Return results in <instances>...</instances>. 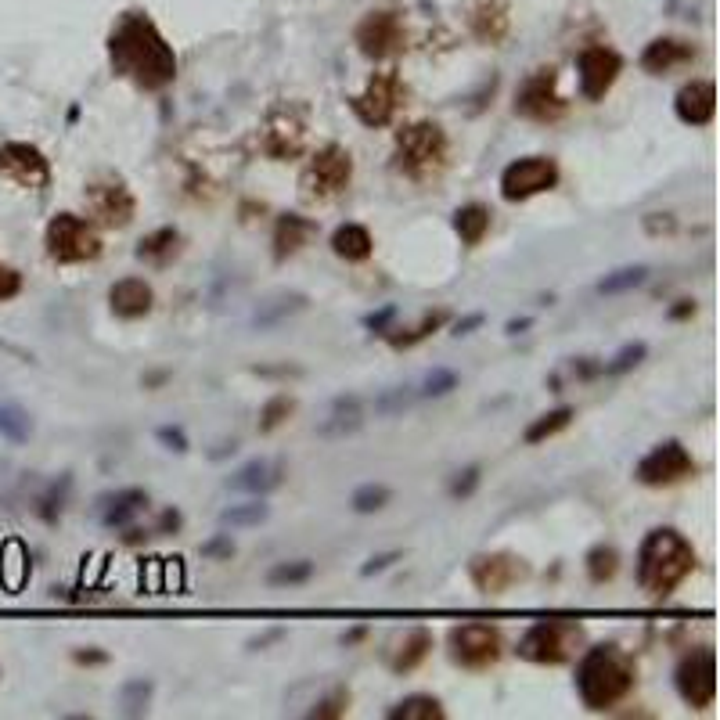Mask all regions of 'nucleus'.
I'll use <instances>...</instances> for the list:
<instances>
[{
  "mask_svg": "<svg viewBox=\"0 0 720 720\" xmlns=\"http://www.w3.org/2000/svg\"><path fill=\"white\" fill-rule=\"evenodd\" d=\"M112 72L141 90H166L177 80V51L162 29L141 11H126L108 33Z\"/></svg>",
  "mask_w": 720,
  "mask_h": 720,
  "instance_id": "obj_1",
  "label": "nucleus"
},
{
  "mask_svg": "<svg viewBox=\"0 0 720 720\" xmlns=\"http://www.w3.org/2000/svg\"><path fill=\"white\" fill-rule=\"evenodd\" d=\"M638 684V663L620 645H591L576 663V695L587 710L602 713L623 702Z\"/></svg>",
  "mask_w": 720,
  "mask_h": 720,
  "instance_id": "obj_2",
  "label": "nucleus"
},
{
  "mask_svg": "<svg viewBox=\"0 0 720 720\" xmlns=\"http://www.w3.org/2000/svg\"><path fill=\"white\" fill-rule=\"evenodd\" d=\"M692 573L695 548L684 533L670 530V526H656L645 533L638 558H634V576H638L641 591H648L652 598H670Z\"/></svg>",
  "mask_w": 720,
  "mask_h": 720,
  "instance_id": "obj_3",
  "label": "nucleus"
},
{
  "mask_svg": "<svg viewBox=\"0 0 720 720\" xmlns=\"http://www.w3.org/2000/svg\"><path fill=\"white\" fill-rule=\"evenodd\" d=\"M587 645V630L573 616H548L537 620L533 627H526V634L519 638L515 652L526 663L537 666H562L569 659H576Z\"/></svg>",
  "mask_w": 720,
  "mask_h": 720,
  "instance_id": "obj_4",
  "label": "nucleus"
},
{
  "mask_svg": "<svg viewBox=\"0 0 720 720\" xmlns=\"http://www.w3.org/2000/svg\"><path fill=\"white\" fill-rule=\"evenodd\" d=\"M450 137L440 123L418 119L396 130V170L411 180H429L447 166Z\"/></svg>",
  "mask_w": 720,
  "mask_h": 720,
  "instance_id": "obj_5",
  "label": "nucleus"
},
{
  "mask_svg": "<svg viewBox=\"0 0 720 720\" xmlns=\"http://www.w3.org/2000/svg\"><path fill=\"white\" fill-rule=\"evenodd\" d=\"M353 180V155L342 144L328 141L321 144L310 159H306L303 173H299V195L306 202H328V198L342 195Z\"/></svg>",
  "mask_w": 720,
  "mask_h": 720,
  "instance_id": "obj_6",
  "label": "nucleus"
},
{
  "mask_svg": "<svg viewBox=\"0 0 720 720\" xmlns=\"http://www.w3.org/2000/svg\"><path fill=\"white\" fill-rule=\"evenodd\" d=\"M44 249L54 263H90L101 256L105 242L87 216L58 213L51 216V224L44 231Z\"/></svg>",
  "mask_w": 720,
  "mask_h": 720,
  "instance_id": "obj_7",
  "label": "nucleus"
},
{
  "mask_svg": "<svg viewBox=\"0 0 720 720\" xmlns=\"http://www.w3.org/2000/svg\"><path fill=\"white\" fill-rule=\"evenodd\" d=\"M83 206L90 213V224L119 231L137 216V198L134 191L126 188V180L116 173H101L83 188Z\"/></svg>",
  "mask_w": 720,
  "mask_h": 720,
  "instance_id": "obj_8",
  "label": "nucleus"
},
{
  "mask_svg": "<svg viewBox=\"0 0 720 720\" xmlns=\"http://www.w3.org/2000/svg\"><path fill=\"white\" fill-rule=\"evenodd\" d=\"M306 130H310V123H306V112L299 105H288V101H281V105H274L263 116L260 123V148L267 159L274 162H288V159H299V155L306 152Z\"/></svg>",
  "mask_w": 720,
  "mask_h": 720,
  "instance_id": "obj_9",
  "label": "nucleus"
},
{
  "mask_svg": "<svg viewBox=\"0 0 720 720\" xmlns=\"http://www.w3.org/2000/svg\"><path fill=\"white\" fill-rule=\"evenodd\" d=\"M674 688L684 706L692 710H710L717 702V652L710 645H699L684 652L674 666Z\"/></svg>",
  "mask_w": 720,
  "mask_h": 720,
  "instance_id": "obj_10",
  "label": "nucleus"
},
{
  "mask_svg": "<svg viewBox=\"0 0 720 720\" xmlns=\"http://www.w3.org/2000/svg\"><path fill=\"white\" fill-rule=\"evenodd\" d=\"M404 98H407L404 76L396 69H382L371 76L368 87L360 90V94H353L350 108L364 126H389L396 119V112H400V105H404Z\"/></svg>",
  "mask_w": 720,
  "mask_h": 720,
  "instance_id": "obj_11",
  "label": "nucleus"
},
{
  "mask_svg": "<svg viewBox=\"0 0 720 720\" xmlns=\"http://www.w3.org/2000/svg\"><path fill=\"white\" fill-rule=\"evenodd\" d=\"M569 112V101L558 94V72L551 69H533L526 80L515 90V116L530 119V123H558Z\"/></svg>",
  "mask_w": 720,
  "mask_h": 720,
  "instance_id": "obj_12",
  "label": "nucleus"
},
{
  "mask_svg": "<svg viewBox=\"0 0 720 720\" xmlns=\"http://www.w3.org/2000/svg\"><path fill=\"white\" fill-rule=\"evenodd\" d=\"M447 648L450 659L461 666V670H490V666L501 659L504 652V634L494 623H461L447 634Z\"/></svg>",
  "mask_w": 720,
  "mask_h": 720,
  "instance_id": "obj_13",
  "label": "nucleus"
},
{
  "mask_svg": "<svg viewBox=\"0 0 720 720\" xmlns=\"http://www.w3.org/2000/svg\"><path fill=\"white\" fill-rule=\"evenodd\" d=\"M562 170L551 155H522L501 170V198L504 202H530L544 191L558 188Z\"/></svg>",
  "mask_w": 720,
  "mask_h": 720,
  "instance_id": "obj_14",
  "label": "nucleus"
},
{
  "mask_svg": "<svg viewBox=\"0 0 720 720\" xmlns=\"http://www.w3.org/2000/svg\"><path fill=\"white\" fill-rule=\"evenodd\" d=\"M695 468L699 465H695V458L681 440H663L634 465V479L641 486H674L695 476Z\"/></svg>",
  "mask_w": 720,
  "mask_h": 720,
  "instance_id": "obj_15",
  "label": "nucleus"
},
{
  "mask_svg": "<svg viewBox=\"0 0 720 720\" xmlns=\"http://www.w3.org/2000/svg\"><path fill=\"white\" fill-rule=\"evenodd\" d=\"M353 44L364 58L371 62H382V58H396V54L407 47V26L404 18L396 11H371V15L360 18L357 33H353Z\"/></svg>",
  "mask_w": 720,
  "mask_h": 720,
  "instance_id": "obj_16",
  "label": "nucleus"
},
{
  "mask_svg": "<svg viewBox=\"0 0 720 720\" xmlns=\"http://www.w3.org/2000/svg\"><path fill=\"white\" fill-rule=\"evenodd\" d=\"M623 72L620 51H612L605 44H591L576 54V80H580V94L587 101H602Z\"/></svg>",
  "mask_w": 720,
  "mask_h": 720,
  "instance_id": "obj_17",
  "label": "nucleus"
},
{
  "mask_svg": "<svg viewBox=\"0 0 720 720\" xmlns=\"http://www.w3.org/2000/svg\"><path fill=\"white\" fill-rule=\"evenodd\" d=\"M0 177L15 180L18 188L44 191L51 184V162L47 155L29 141H8L0 144Z\"/></svg>",
  "mask_w": 720,
  "mask_h": 720,
  "instance_id": "obj_18",
  "label": "nucleus"
},
{
  "mask_svg": "<svg viewBox=\"0 0 720 720\" xmlns=\"http://www.w3.org/2000/svg\"><path fill=\"white\" fill-rule=\"evenodd\" d=\"M526 573H530L526 562L512 551H490V555H476L468 562V576L483 594H504L508 587L526 580Z\"/></svg>",
  "mask_w": 720,
  "mask_h": 720,
  "instance_id": "obj_19",
  "label": "nucleus"
},
{
  "mask_svg": "<svg viewBox=\"0 0 720 720\" xmlns=\"http://www.w3.org/2000/svg\"><path fill=\"white\" fill-rule=\"evenodd\" d=\"M285 476L288 468L281 458H252L227 479V490H238V494H249V497H267L285 483Z\"/></svg>",
  "mask_w": 720,
  "mask_h": 720,
  "instance_id": "obj_20",
  "label": "nucleus"
},
{
  "mask_svg": "<svg viewBox=\"0 0 720 720\" xmlns=\"http://www.w3.org/2000/svg\"><path fill=\"white\" fill-rule=\"evenodd\" d=\"M674 116L684 126H710L713 116H717V87H713V80L684 83L674 98Z\"/></svg>",
  "mask_w": 720,
  "mask_h": 720,
  "instance_id": "obj_21",
  "label": "nucleus"
},
{
  "mask_svg": "<svg viewBox=\"0 0 720 720\" xmlns=\"http://www.w3.org/2000/svg\"><path fill=\"white\" fill-rule=\"evenodd\" d=\"M695 54L699 51H695L692 40H681V36H656V40L641 51V69H645L648 76H666V72L692 65Z\"/></svg>",
  "mask_w": 720,
  "mask_h": 720,
  "instance_id": "obj_22",
  "label": "nucleus"
},
{
  "mask_svg": "<svg viewBox=\"0 0 720 720\" xmlns=\"http://www.w3.org/2000/svg\"><path fill=\"white\" fill-rule=\"evenodd\" d=\"M152 306L155 292L144 278H119L116 285L108 288V310L119 321H141V317L152 314Z\"/></svg>",
  "mask_w": 720,
  "mask_h": 720,
  "instance_id": "obj_23",
  "label": "nucleus"
},
{
  "mask_svg": "<svg viewBox=\"0 0 720 720\" xmlns=\"http://www.w3.org/2000/svg\"><path fill=\"white\" fill-rule=\"evenodd\" d=\"M148 504H152L148 490H141V486H123V490H116V494L101 497L98 519H101V526H108V530H116V526H130L137 515L148 512Z\"/></svg>",
  "mask_w": 720,
  "mask_h": 720,
  "instance_id": "obj_24",
  "label": "nucleus"
},
{
  "mask_svg": "<svg viewBox=\"0 0 720 720\" xmlns=\"http://www.w3.org/2000/svg\"><path fill=\"white\" fill-rule=\"evenodd\" d=\"M364 425V400L357 393H342L332 400L328 414L317 422V436L321 440H346Z\"/></svg>",
  "mask_w": 720,
  "mask_h": 720,
  "instance_id": "obj_25",
  "label": "nucleus"
},
{
  "mask_svg": "<svg viewBox=\"0 0 720 720\" xmlns=\"http://www.w3.org/2000/svg\"><path fill=\"white\" fill-rule=\"evenodd\" d=\"M317 234V220L299 213H281L274 220V234H270V245H274V260L285 263L288 256H296L299 249L310 245V238Z\"/></svg>",
  "mask_w": 720,
  "mask_h": 720,
  "instance_id": "obj_26",
  "label": "nucleus"
},
{
  "mask_svg": "<svg viewBox=\"0 0 720 720\" xmlns=\"http://www.w3.org/2000/svg\"><path fill=\"white\" fill-rule=\"evenodd\" d=\"M468 26H472V36L483 40V44H501L508 29H512L508 0H476V8L468 15Z\"/></svg>",
  "mask_w": 720,
  "mask_h": 720,
  "instance_id": "obj_27",
  "label": "nucleus"
},
{
  "mask_svg": "<svg viewBox=\"0 0 720 720\" xmlns=\"http://www.w3.org/2000/svg\"><path fill=\"white\" fill-rule=\"evenodd\" d=\"M134 256L148 267H170L180 256V231L177 227H155L152 234H144L137 242Z\"/></svg>",
  "mask_w": 720,
  "mask_h": 720,
  "instance_id": "obj_28",
  "label": "nucleus"
},
{
  "mask_svg": "<svg viewBox=\"0 0 720 720\" xmlns=\"http://www.w3.org/2000/svg\"><path fill=\"white\" fill-rule=\"evenodd\" d=\"M450 224H454V231H458L461 245H468V249H476L479 242H483L486 234H490V224H494V213L483 206V202H465V206L454 209V216H450Z\"/></svg>",
  "mask_w": 720,
  "mask_h": 720,
  "instance_id": "obj_29",
  "label": "nucleus"
},
{
  "mask_svg": "<svg viewBox=\"0 0 720 720\" xmlns=\"http://www.w3.org/2000/svg\"><path fill=\"white\" fill-rule=\"evenodd\" d=\"M332 252L346 263H364L375 252V238L364 224H339L332 231Z\"/></svg>",
  "mask_w": 720,
  "mask_h": 720,
  "instance_id": "obj_30",
  "label": "nucleus"
},
{
  "mask_svg": "<svg viewBox=\"0 0 720 720\" xmlns=\"http://www.w3.org/2000/svg\"><path fill=\"white\" fill-rule=\"evenodd\" d=\"M429 652H432V630L411 627L404 638H400V645H396L389 666H393V674H411L414 666L425 663V656H429Z\"/></svg>",
  "mask_w": 720,
  "mask_h": 720,
  "instance_id": "obj_31",
  "label": "nucleus"
},
{
  "mask_svg": "<svg viewBox=\"0 0 720 720\" xmlns=\"http://www.w3.org/2000/svg\"><path fill=\"white\" fill-rule=\"evenodd\" d=\"M447 321H450L447 310H429V314H425L418 324H411V328H389L386 342L393 346V350H411V346H418V342H425L429 335L440 332Z\"/></svg>",
  "mask_w": 720,
  "mask_h": 720,
  "instance_id": "obj_32",
  "label": "nucleus"
},
{
  "mask_svg": "<svg viewBox=\"0 0 720 720\" xmlns=\"http://www.w3.org/2000/svg\"><path fill=\"white\" fill-rule=\"evenodd\" d=\"M389 720H443L447 710H443V702L436 695H407L400 699L396 706L386 710Z\"/></svg>",
  "mask_w": 720,
  "mask_h": 720,
  "instance_id": "obj_33",
  "label": "nucleus"
},
{
  "mask_svg": "<svg viewBox=\"0 0 720 720\" xmlns=\"http://www.w3.org/2000/svg\"><path fill=\"white\" fill-rule=\"evenodd\" d=\"M270 519V504L263 497H252L245 504H231L220 512V526L224 530H252V526H260V522Z\"/></svg>",
  "mask_w": 720,
  "mask_h": 720,
  "instance_id": "obj_34",
  "label": "nucleus"
},
{
  "mask_svg": "<svg viewBox=\"0 0 720 720\" xmlns=\"http://www.w3.org/2000/svg\"><path fill=\"white\" fill-rule=\"evenodd\" d=\"M584 569L591 584H609L612 576L620 573V551H616V544H605V540L594 544L584 555Z\"/></svg>",
  "mask_w": 720,
  "mask_h": 720,
  "instance_id": "obj_35",
  "label": "nucleus"
},
{
  "mask_svg": "<svg viewBox=\"0 0 720 720\" xmlns=\"http://www.w3.org/2000/svg\"><path fill=\"white\" fill-rule=\"evenodd\" d=\"M299 310H306V296H303V292L267 299V303H260V310L252 314V324H256V328H274V324H281L285 317L299 314Z\"/></svg>",
  "mask_w": 720,
  "mask_h": 720,
  "instance_id": "obj_36",
  "label": "nucleus"
},
{
  "mask_svg": "<svg viewBox=\"0 0 720 720\" xmlns=\"http://www.w3.org/2000/svg\"><path fill=\"white\" fill-rule=\"evenodd\" d=\"M573 407H555V411L540 414V418H533L530 425H526V432H522V440L530 443V447H537V443L551 440V436H558L562 429H569V422H573Z\"/></svg>",
  "mask_w": 720,
  "mask_h": 720,
  "instance_id": "obj_37",
  "label": "nucleus"
},
{
  "mask_svg": "<svg viewBox=\"0 0 720 720\" xmlns=\"http://www.w3.org/2000/svg\"><path fill=\"white\" fill-rule=\"evenodd\" d=\"M645 281H648L645 263H630V267H620V270H612V274H605L594 288H598V296H623V292L641 288Z\"/></svg>",
  "mask_w": 720,
  "mask_h": 720,
  "instance_id": "obj_38",
  "label": "nucleus"
},
{
  "mask_svg": "<svg viewBox=\"0 0 720 720\" xmlns=\"http://www.w3.org/2000/svg\"><path fill=\"white\" fill-rule=\"evenodd\" d=\"M310 580H314V562H310V558L278 562V566H270V573H267L270 587H299V584H310Z\"/></svg>",
  "mask_w": 720,
  "mask_h": 720,
  "instance_id": "obj_39",
  "label": "nucleus"
},
{
  "mask_svg": "<svg viewBox=\"0 0 720 720\" xmlns=\"http://www.w3.org/2000/svg\"><path fill=\"white\" fill-rule=\"evenodd\" d=\"M389 501H393V490H389L386 483H360L350 497V508L357 515H375L382 512Z\"/></svg>",
  "mask_w": 720,
  "mask_h": 720,
  "instance_id": "obj_40",
  "label": "nucleus"
},
{
  "mask_svg": "<svg viewBox=\"0 0 720 720\" xmlns=\"http://www.w3.org/2000/svg\"><path fill=\"white\" fill-rule=\"evenodd\" d=\"M0 436L11 443H26L33 436V422H29V414L22 407L8 404V400H0Z\"/></svg>",
  "mask_w": 720,
  "mask_h": 720,
  "instance_id": "obj_41",
  "label": "nucleus"
},
{
  "mask_svg": "<svg viewBox=\"0 0 720 720\" xmlns=\"http://www.w3.org/2000/svg\"><path fill=\"white\" fill-rule=\"evenodd\" d=\"M296 414V396H288V393H274L267 400V404L260 407V432L267 436V432H274V429H281V425L288 422Z\"/></svg>",
  "mask_w": 720,
  "mask_h": 720,
  "instance_id": "obj_42",
  "label": "nucleus"
},
{
  "mask_svg": "<svg viewBox=\"0 0 720 720\" xmlns=\"http://www.w3.org/2000/svg\"><path fill=\"white\" fill-rule=\"evenodd\" d=\"M645 357H648V346H645V342H641V339H638V342H627V346H620V350H616L609 360H605V364H602V375H612V378H616V375H627V371L638 368V364H641Z\"/></svg>",
  "mask_w": 720,
  "mask_h": 720,
  "instance_id": "obj_43",
  "label": "nucleus"
},
{
  "mask_svg": "<svg viewBox=\"0 0 720 720\" xmlns=\"http://www.w3.org/2000/svg\"><path fill=\"white\" fill-rule=\"evenodd\" d=\"M148 702H152V681L134 677V681L123 684V692H119V706H123L126 717H141V713H148Z\"/></svg>",
  "mask_w": 720,
  "mask_h": 720,
  "instance_id": "obj_44",
  "label": "nucleus"
},
{
  "mask_svg": "<svg viewBox=\"0 0 720 720\" xmlns=\"http://www.w3.org/2000/svg\"><path fill=\"white\" fill-rule=\"evenodd\" d=\"M458 382H461L458 371L432 368V371H425L422 386H418V393H414V396H422V400H440V396L454 393V389H458Z\"/></svg>",
  "mask_w": 720,
  "mask_h": 720,
  "instance_id": "obj_45",
  "label": "nucleus"
},
{
  "mask_svg": "<svg viewBox=\"0 0 720 720\" xmlns=\"http://www.w3.org/2000/svg\"><path fill=\"white\" fill-rule=\"evenodd\" d=\"M346 710H350V692H346V688H332V695H324L321 702H314L310 717L335 720V717H346Z\"/></svg>",
  "mask_w": 720,
  "mask_h": 720,
  "instance_id": "obj_46",
  "label": "nucleus"
},
{
  "mask_svg": "<svg viewBox=\"0 0 720 720\" xmlns=\"http://www.w3.org/2000/svg\"><path fill=\"white\" fill-rule=\"evenodd\" d=\"M479 483H483V468L479 465H468V468H461V472H454V479H450V497L454 501H465V497H472L479 490Z\"/></svg>",
  "mask_w": 720,
  "mask_h": 720,
  "instance_id": "obj_47",
  "label": "nucleus"
},
{
  "mask_svg": "<svg viewBox=\"0 0 720 720\" xmlns=\"http://www.w3.org/2000/svg\"><path fill=\"white\" fill-rule=\"evenodd\" d=\"M411 400H414L411 389H407V386H393V389H386V393L375 400V411L378 414H400V411H407V407H411Z\"/></svg>",
  "mask_w": 720,
  "mask_h": 720,
  "instance_id": "obj_48",
  "label": "nucleus"
},
{
  "mask_svg": "<svg viewBox=\"0 0 720 720\" xmlns=\"http://www.w3.org/2000/svg\"><path fill=\"white\" fill-rule=\"evenodd\" d=\"M155 440L162 443V447L166 450H173V454H188V432L180 429V425H159V429H155Z\"/></svg>",
  "mask_w": 720,
  "mask_h": 720,
  "instance_id": "obj_49",
  "label": "nucleus"
},
{
  "mask_svg": "<svg viewBox=\"0 0 720 720\" xmlns=\"http://www.w3.org/2000/svg\"><path fill=\"white\" fill-rule=\"evenodd\" d=\"M18 292H22V274H18L15 267H4V263H0V303L15 299Z\"/></svg>",
  "mask_w": 720,
  "mask_h": 720,
  "instance_id": "obj_50",
  "label": "nucleus"
},
{
  "mask_svg": "<svg viewBox=\"0 0 720 720\" xmlns=\"http://www.w3.org/2000/svg\"><path fill=\"white\" fill-rule=\"evenodd\" d=\"M198 551H202L206 558H231L234 555V540H231V533H216V537L206 540Z\"/></svg>",
  "mask_w": 720,
  "mask_h": 720,
  "instance_id": "obj_51",
  "label": "nucleus"
},
{
  "mask_svg": "<svg viewBox=\"0 0 720 720\" xmlns=\"http://www.w3.org/2000/svg\"><path fill=\"white\" fill-rule=\"evenodd\" d=\"M396 558H400V551H382V555H371L364 566H360V576H375V573H386L389 566H393Z\"/></svg>",
  "mask_w": 720,
  "mask_h": 720,
  "instance_id": "obj_52",
  "label": "nucleus"
},
{
  "mask_svg": "<svg viewBox=\"0 0 720 720\" xmlns=\"http://www.w3.org/2000/svg\"><path fill=\"white\" fill-rule=\"evenodd\" d=\"M393 317H396V306H382L378 314H368L364 317V328H371L375 335H386L389 332V324H393Z\"/></svg>",
  "mask_w": 720,
  "mask_h": 720,
  "instance_id": "obj_53",
  "label": "nucleus"
},
{
  "mask_svg": "<svg viewBox=\"0 0 720 720\" xmlns=\"http://www.w3.org/2000/svg\"><path fill=\"white\" fill-rule=\"evenodd\" d=\"M72 659H76V666H101L108 663V652H101V648H76Z\"/></svg>",
  "mask_w": 720,
  "mask_h": 720,
  "instance_id": "obj_54",
  "label": "nucleus"
},
{
  "mask_svg": "<svg viewBox=\"0 0 720 720\" xmlns=\"http://www.w3.org/2000/svg\"><path fill=\"white\" fill-rule=\"evenodd\" d=\"M180 522H184V515H180L177 508H166V512L159 515V522H155V533H177Z\"/></svg>",
  "mask_w": 720,
  "mask_h": 720,
  "instance_id": "obj_55",
  "label": "nucleus"
},
{
  "mask_svg": "<svg viewBox=\"0 0 720 720\" xmlns=\"http://www.w3.org/2000/svg\"><path fill=\"white\" fill-rule=\"evenodd\" d=\"M486 317L483 314H468V317H461V321H454V335H468L472 328H479Z\"/></svg>",
  "mask_w": 720,
  "mask_h": 720,
  "instance_id": "obj_56",
  "label": "nucleus"
},
{
  "mask_svg": "<svg viewBox=\"0 0 720 720\" xmlns=\"http://www.w3.org/2000/svg\"><path fill=\"white\" fill-rule=\"evenodd\" d=\"M526 328H533V317H512V321L504 324V332L508 335H522Z\"/></svg>",
  "mask_w": 720,
  "mask_h": 720,
  "instance_id": "obj_57",
  "label": "nucleus"
},
{
  "mask_svg": "<svg viewBox=\"0 0 720 720\" xmlns=\"http://www.w3.org/2000/svg\"><path fill=\"white\" fill-rule=\"evenodd\" d=\"M155 530H141V526H134V530H126V544H144V540H152Z\"/></svg>",
  "mask_w": 720,
  "mask_h": 720,
  "instance_id": "obj_58",
  "label": "nucleus"
},
{
  "mask_svg": "<svg viewBox=\"0 0 720 720\" xmlns=\"http://www.w3.org/2000/svg\"><path fill=\"white\" fill-rule=\"evenodd\" d=\"M695 314V303L692 299H681V303L674 306V310H670V317H674V321H681V317H692Z\"/></svg>",
  "mask_w": 720,
  "mask_h": 720,
  "instance_id": "obj_59",
  "label": "nucleus"
},
{
  "mask_svg": "<svg viewBox=\"0 0 720 720\" xmlns=\"http://www.w3.org/2000/svg\"><path fill=\"white\" fill-rule=\"evenodd\" d=\"M360 638H364V627L350 630V634H346V638H342V641H346V645H353V641H360Z\"/></svg>",
  "mask_w": 720,
  "mask_h": 720,
  "instance_id": "obj_60",
  "label": "nucleus"
}]
</instances>
